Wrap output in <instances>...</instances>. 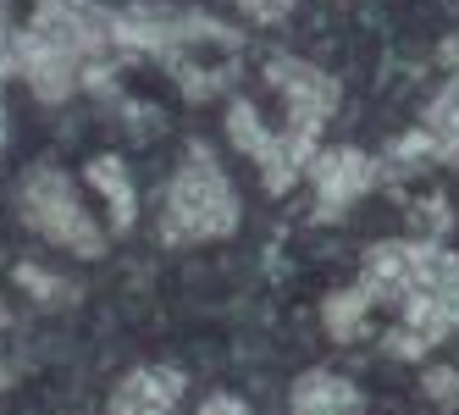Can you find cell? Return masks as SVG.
<instances>
[{
  "label": "cell",
  "mask_w": 459,
  "mask_h": 415,
  "mask_svg": "<svg viewBox=\"0 0 459 415\" xmlns=\"http://www.w3.org/2000/svg\"><path fill=\"white\" fill-rule=\"evenodd\" d=\"M238 188L227 177V167L216 161V150L205 139H194L183 150V161L167 183V200H160V238L167 244H216L238 233Z\"/></svg>",
  "instance_id": "cell-1"
},
{
  "label": "cell",
  "mask_w": 459,
  "mask_h": 415,
  "mask_svg": "<svg viewBox=\"0 0 459 415\" xmlns=\"http://www.w3.org/2000/svg\"><path fill=\"white\" fill-rule=\"evenodd\" d=\"M17 211H22L28 228H34L50 249H61V255H78V261H100L106 255V228L89 216L78 183L61 167H50V161H34L22 172Z\"/></svg>",
  "instance_id": "cell-2"
},
{
  "label": "cell",
  "mask_w": 459,
  "mask_h": 415,
  "mask_svg": "<svg viewBox=\"0 0 459 415\" xmlns=\"http://www.w3.org/2000/svg\"><path fill=\"white\" fill-rule=\"evenodd\" d=\"M266 78H272V89L288 100L282 144L299 155L305 172H310L316 150H321V127H326V117L338 111V78H326L321 67H310V61H299V56H272L266 61Z\"/></svg>",
  "instance_id": "cell-3"
},
{
  "label": "cell",
  "mask_w": 459,
  "mask_h": 415,
  "mask_svg": "<svg viewBox=\"0 0 459 415\" xmlns=\"http://www.w3.org/2000/svg\"><path fill=\"white\" fill-rule=\"evenodd\" d=\"M227 139H233L249 161L260 167V183H266V195H288L293 183L305 177V161L282 144V127H266V117L255 111V100H238L227 106Z\"/></svg>",
  "instance_id": "cell-4"
},
{
  "label": "cell",
  "mask_w": 459,
  "mask_h": 415,
  "mask_svg": "<svg viewBox=\"0 0 459 415\" xmlns=\"http://www.w3.org/2000/svg\"><path fill=\"white\" fill-rule=\"evenodd\" d=\"M17 78L28 83V94L45 106H61L73 100V94L83 89V61L67 56L61 45H50L45 34H34V28H17Z\"/></svg>",
  "instance_id": "cell-5"
},
{
  "label": "cell",
  "mask_w": 459,
  "mask_h": 415,
  "mask_svg": "<svg viewBox=\"0 0 459 415\" xmlns=\"http://www.w3.org/2000/svg\"><path fill=\"white\" fill-rule=\"evenodd\" d=\"M310 177H316V216H343L359 195L377 188V161L366 150H316L310 161Z\"/></svg>",
  "instance_id": "cell-6"
},
{
  "label": "cell",
  "mask_w": 459,
  "mask_h": 415,
  "mask_svg": "<svg viewBox=\"0 0 459 415\" xmlns=\"http://www.w3.org/2000/svg\"><path fill=\"white\" fill-rule=\"evenodd\" d=\"M183 388H188V376L178 366H134L111 388L106 415H178Z\"/></svg>",
  "instance_id": "cell-7"
},
{
  "label": "cell",
  "mask_w": 459,
  "mask_h": 415,
  "mask_svg": "<svg viewBox=\"0 0 459 415\" xmlns=\"http://www.w3.org/2000/svg\"><path fill=\"white\" fill-rule=\"evenodd\" d=\"M359 289L371 305H404L415 294V238H382L366 249Z\"/></svg>",
  "instance_id": "cell-8"
},
{
  "label": "cell",
  "mask_w": 459,
  "mask_h": 415,
  "mask_svg": "<svg viewBox=\"0 0 459 415\" xmlns=\"http://www.w3.org/2000/svg\"><path fill=\"white\" fill-rule=\"evenodd\" d=\"M366 410V393L354 388V376L343 371H305L299 382L288 388V415H359Z\"/></svg>",
  "instance_id": "cell-9"
},
{
  "label": "cell",
  "mask_w": 459,
  "mask_h": 415,
  "mask_svg": "<svg viewBox=\"0 0 459 415\" xmlns=\"http://www.w3.org/2000/svg\"><path fill=\"white\" fill-rule=\"evenodd\" d=\"M89 188L106 200V211H111V233H127L139 221V195H134V177H127V161L122 155H94L89 161Z\"/></svg>",
  "instance_id": "cell-10"
},
{
  "label": "cell",
  "mask_w": 459,
  "mask_h": 415,
  "mask_svg": "<svg viewBox=\"0 0 459 415\" xmlns=\"http://www.w3.org/2000/svg\"><path fill=\"white\" fill-rule=\"evenodd\" d=\"M399 316H404V333H415L426 349L432 343H443L454 327H459V299H448V294H410L404 305H399Z\"/></svg>",
  "instance_id": "cell-11"
},
{
  "label": "cell",
  "mask_w": 459,
  "mask_h": 415,
  "mask_svg": "<svg viewBox=\"0 0 459 415\" xmlns=\"http://www.w3.org/2000/svg\"><path fill=\"white\" fill-rule=\"evenodd\" d=\"M420 127H426V139L437 144V161H459V78H448L432 94V106H426Z\"/></svg>",
  "instance_id": "cell-12"
},
{
  "label": "cell",
  "mask_w": 459,
  "mask_h": 415,
  "mask_svg": "<svg viewBox=\"0 0 459 415\" xmlns=\"http://www.w3.org/2000/svg\"><path fill=\"white\" fill-rule=\"evenodd\" d=\"M366 316H371V299H366V289L326 294V305H321V322H326V333H333L338 343H354L359 333H366Z\"/></svg>",
  "instance_id": "cell-13"
},
{
  "label": "cell",
  "mask_w": 459,
  "mask_h": 415,
  "mask_svg": "<svg viewBox=\"0 0 459 415\" xmlns=\"http://www.w3.org/2000/svg\"><path fill=\"white\" fill-rule=\"evenodd\" d=\"M426 161H437V144L426 139V127H410V134H399L387 150V167H399V172H420Z\"/></svg>",
  "instance_id": "cell-14"
},
{
  "label": "cell",
  "mask_w": 459,
  "mask_h": 415,
  "mask_svg": "<svg viewBox=\"0 0 459 415\" xmlns=\"http://www.w3.org/2000/svg\"><path fill=\"white\" fill-rule=\"evenodd\" d=\"M410 216H415V238H432V244H443V233L454 228V216H448V200H443V195H426Z\"/></svg>",
  "instance_id": "cell-15"
},
{
  "label": "cell",
  "mask_w": 459,
  "mask_h": 415,
  "mask_svg": "<svg viewBox=\"0 0 459 415\" xmlns=\"http://www.w3.org/2000/svg\"><path fill=\"white\" fill-rule=\"evenodd\" d=\"M17 73V22H12V0H0V83Z\"/></svg>",
  "instance_id": "cell-16"
},
{
  "label": "cell",
  "mask_w": 459,
  "mask_h": 415,
  "mask_svg": "<svg viewBox=\"0 0 459 415\" xmlns=\"http://www.w3.org/2000/svg\"><path fill=\"white\" fill-rule=\"evenodd\" d=\"M17 282H22V289H34V294H39L45 305H56L61 294H73V289H67V282H56V277H45L39 266H17Z\"/></svg>",
  "instance_id": "cell-17"
},
{
  "label": "cell",
  "mask_w": 459,
  "mask_h": 415,
  "mask_svg": "<svg viewBox=\"0 0 459 415\" xmlns=\"http://www.w3.org/2000/svg\"><path fill=\"white\" fill-rule=\"evenodd\" d=\"M238 12H244L249 22H282V17L293 12V0H238Z\"/></svg>",
  "instance_id": "cell-18"
},
{
  "label": "cell",
  "mask_w": 459,
  "mask_h": 415,
  "mask_svg": "<svg viewBox=\"0 0 459 415\" xmlns=\"http://www.w3.org/2000/svg\"><path fill=\"white\" fill-rule=\"evenodd\" d=\"M194 415H255V410H249L244 399H233V393H211V399H205L200 410H194Z\"/></svg>",
  "instance_id": "cell-19"
},
{
  "label": "cell",
  "mask_w": 459,
  "mask_h": 415,
  "mask_svg": "<svg viewBox=\"0 0 459 415\" xmlns=\"http://www.w3.org/2000/svg\"><path fill=\"white\" fill-rule=\"evenodd\" d=\"M454 382H459L454 366H432V371H426V393H432V399H454Z\"/></svg>",
  "instance_id": "cell-20"
},
{
  "label": "cell",
  "mask_w": 459,
  "mask_h": 415,
  "mask_svg": "<svg viewBox=\"0 0 459 415\" xmlns=\"http://www.w3.org/2000/svg\"><path fill=\"white\" fill-rule=\"evenodd\" d=\"M437 61H443V67H448V73L459 78V34H448V39L437 45Z\"/></svg>",
  "instance_id": "cell-21"
},
{
  "label": "cell",
  "mask_w": 459,
  "mask_h": 415,
  "mask_svg": "<svg viewBox=\"0 0 459 415\" xmlns=\"http://www.w3.org/2000/svg\"><path fill=\"white\" fill-rule=\"evenodd\" d=\"M0 155H6V100H0Z\"/></svg>",
  "instance_id": "cell-22"
},
{
  "label": "cell",
  "mask_w": 459,
  "mask_h": 415,
  "mask_svg": "<svg viewBox=\"0 0 459 415\" xmlns=\"http://www.w3.org/2000/svg\"><path fill=\"white\" fill-rule=\"evenodd\" d=\"M6 388H12V366H6V360H0V393H6Z\"/></svg>",
  "instance_id": "cell-23"
}]
</instances>
